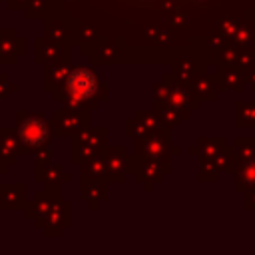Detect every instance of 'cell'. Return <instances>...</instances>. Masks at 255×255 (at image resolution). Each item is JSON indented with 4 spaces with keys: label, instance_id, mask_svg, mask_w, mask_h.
Instances as JSON below:
<instances>
[{
    "label": "cell",
    "instance_id": "1",
    "mask_svg": "<svg viewBox=\"0 0 255 255\" xmlns=\"http://www.w3.org/2000/svg\"><path fill=\"white\" fill-rule=\"evenodd\" d=\"M66 92L72 102L84 108L86 102L98 96V92H104V86L90 68H74L66 78Z\"/></svg>",
    "mask_w": 255,
    "mask_h": 255
},
{
    "label": "cell",
    "instance_id": "2",
    "mask_svg": "<svg viewBox=\"0 0 255 255\" xmlns=\"http://www.w3.org/2000/svg\"><path fill=\"white\" fill-rule=\"evenodd\" d=\"M18 137L26 149H40L46 147L52 139V124H48L44 118L34 114H20L18 124Z\"/></svg>",
    "mask_w": 255,
    "mask_h": 255
},
{
    "label": "cell",
    "instance_id": "3",
    "mask_svg": "<svg viewBox=\"0 0 255 255\" xmlns=\"http://www.w3.org/2000/svg\"><path fill=\"white\" fill-rule=\"evenodd\" d=\"M106 131H86L74 141V161H90L98 155L104 143Z\"/></svg>",
    "mask_w": 255,
    "mask_h": 255
},
{
    "label": "cell",
    "instance_id": "4",
    "mask_svg": "<svg viewBox=\"0 0 255 255\" xmlns=\"http://www.w3.org/2000/svg\"><path fill=\"white\" fill-rule=\"evenodd\" d=\"M86 124H88V118L80 116V110L58 112L52 120V128H58V131H62V133H76V131L84 129Z\"/></svg>",
    "mask_w": 255,
    "mask_h": 255
},
{
    "label": "cell",
    "instance_id": "5",
    "mask_svg": "<svg viewBox=\"0 0 255 255\" xmlns=\"http://www.w3.org/2000/svg\"><path fill=\"white\" fill-rule=\"evenodd\" d=\"M20 137L16 139V135L12 131H2L0 133V159L4 161H16L18 157V145H20Z\"/></svg>",
    "mask_w": 255,
    "mask_h": 255
},
{
    "label": "cell",
    "instance_id": "6",
    "mask_svg": "<svg viewBox=\"0 0 255 255\" xmlns=\"http://www.w3.org/2000/svg\"><path fill=\"white\" fill-rule=\"evenodd\" d=\"M22 197H24V185H2L0 191V203L4 205V209H14L16 205H22Z\"/></svg>",
    "mask_w": 255,
    "mask_h": 255
},
{
    "label": "cell",
    "instance_id": "7",
    "mask_svg": "<svg viewBox=\"0 0 255 255\" xmlns=\"http://www.w3.org/2000/svg\"><path fill=\"white\" fill-rule=\"evenodd\" d=\"M106 161H108V171H110L112 175H120V173L124 171L126 159H124V151H122V149H114Z\"/></svg>",
    "mask_w": 255,
    "mask_h": 255
},
{
    "label": "cell",
    "instance_id": "8",
    "mask_svg": "<svg viewBox=\"0 0 255 255\" xmlns=\"http://www.w3.org/2000/svg\"><path fill=\"white\" fill-rule=\"evenodd\" d=\"M239 179H243V181H247L249 185H253V183H255V163H247V165L241 169Z\"/></svg>",
    "mask_w": 255,
    "mask_h": 255
}]
</instances>
